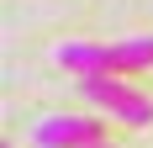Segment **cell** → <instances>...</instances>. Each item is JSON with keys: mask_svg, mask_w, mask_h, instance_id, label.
<instances>
[{"mask_svg": "<svg viewBox=\"0 0 153 148\" xmlns=\"http://www.w3.org/2000/svg\"><path fill=\"white\" fill-rule=\"evenodd\" d=\"M79 90H85V101H90V106L111 111V117L127 122V127H148V122H153V101H148V95H137L127 79L100 74V79H79Z\"/></svg>", "mask_w": 153, "mask_h": 148, "instance_id": "6da1fadb", "label": "cell"}, {"mask_svg": "<svg viewBox=\"0 0 153 148\" xmlns=\"http://www.w3.org/2000/svg\"><path fill=\"white\" fill-rule=\"evenodd\" d=\"M90 143H106V138H100V117L69 111V117L37 122V148H90Z\"/></svg>", "mask_w": 153, "mask_h": 148, "instance_id": "7a4b0ae2", "label": "cell"}, {"mask_svg": "<svg viewBox=\"0 0 153 148\" xmlns=\"http://www.w3.org/2000/svg\"><path fill=\"white\" fill-rule=\"evenodd\" d=\"M153 69V37H127V43L106 48V74L111 79H127V74Z\"/></svg>", "mask_w": 153, "mask_h": 148, "instance_id": "3957f363", "label": "cell"}, {"mask_svg": "<svg viewBox=\"0 0 153 148\" xmlns=\"http://www.w3.org/2000/svg\"><path fill=\"white\" fill-rule=\"evenodd\" d=\"M90 148H111V143H90Z\"/></svg>", "mask_w": 153, "mask_h": 148, "instance_id": "277c9868", "label": "cell"}]
</instances>
